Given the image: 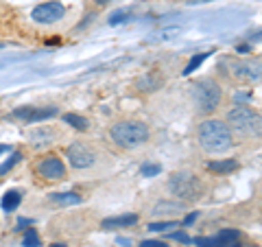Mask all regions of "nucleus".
I'll return each instance as SVG.
<instances>
[{
  "mask_svg": "<svg viewBox=\"0 0 262 247\" xmlns=\"http://www.w3.org/2000/svg\"><path fill=\"white\" fill-rule=\"evenodd\" d=\"M196 138H199L201 149L208 153H225L234 145V138H232V131H229L227 122L216 120V118L203 120L199 125V131H196Z\"/></svg>",
  "mask_w": 262,
  "mask_h": 247,
  "instance_id": "nucleus-1",
  "label": "nucleus"
},
{
  "mask_svg": "<svg viewBox=\"0 0 262 247\" xmlns=\"http://www.w3.org/2000/svg\"><path fill=\"white\" fill-rule=\"evenodd\" d=\"M227 127L238 138H262V114L247 105H236L227 112Z\"/></svg>",
  "mask_w": 262,
  "mask_h": 247,
  "instance_id": "nucleus-2",
  "label": "nucleus"
},
{
  "mask_svg": "<svg viewBox=\"0 0 262 247\" xmlns=\"http://www.w3.org/2000/svg\"><path fill=\"white\" fill-rule=\"evenodd\" d=\"M110 136L122 149H136V147H140L149 140L151 131L140 120H122L110 129Z\"/></svg>",
  "mask_w": 262,
  "mask_h": 247,
  "instance_id": "nucleus-3",
  "label": "nucleus"
},
{
  "mask_svg": "<svg viewBox=\"0 0 262 247\" xmlns=\"http://www.w3.org/2000/svg\"><path fill=\"white\" fill-rule=\"evenodd\" d=\"M168 191L177 199L184 201H196L203 195V182L190 171H177L168 179Z\"/></svg>",
  "mask_w": 262,
  "mask_h": 247,
  "instance_id": "nucleus-4",
  "label": "nucleus"
},
{
  "mask_svg": "<svg viewBox=\"0 0 262 247\" xmlns=\"http://www.w3.org/2000/svg\"><path fill=\"white\" fill-rule=\"evenodd\" d=\"M192 103L199 114H212L221 103V88L216 81L201 79L192 86Z\"/></svg>",
  "mask_w": 262,
  "mask_h": 247,
  "instance_id": "nucleus-5",
  "label": "nucleus"
},
{
  "mask_svg": "<svg viewBox=\"0 0 262 247\" xmlns=\"http://www.w3.org/2000/svg\"><path fill=\"white\" fill-rule=\"evenodd\" d=\"M232 75L247 84H258L262 81V61L258 59H243L232 64Z\"/></svg>",
  "mask_w": 262,
  "mask_h": 247,
  "instance_id": "nucleus-6",
  "label": "nucleus"
},
{
  "mask_svg": "<svg viewBox=\"0 0 262 247\" xmlns=\"http://www.w3.org/2000/svg\"><path fill=\"white\" fill-rule=\"evenodd\" d=\"M63 5L57 3V0H53V3H44V5H37L35 9H33L31 18L35 20L37 24H55L57 20L63 18Z\"/></svg>",
  "mask_w": 262,
  "mask_h": 247,
  "instance_id": "nucleus-7",
  "label": "nucleus"
},
{
  "mask_svg": "<svg viewBox=\"0 0 262 247\" xmlns=\"http://www.w3.org/2000/svg\"><path fill=\"white\" fill-rule=\"evenodd\" d=\"M66 158H68V162H70L75 169H88V167H92V164L96 162L94 151L90 149V147H85L83 142L70 145L68 151H66Z\"/></svg>",
  "mask_w": 262,
  "mask_h": 247,
  "instance_id": "nucleus-8",
  "label": "nucleus"
},
{
  "mask_svg": "<svg viewBox=\"0 0 262 247\" xmlns=\"http://www.w3.org/2000/svg\"><path fill=\"white\" fill-rule=\"evenodd\" d=\"M241 238V232L238 230H221L219 234L214 236H203V238H196L199 247H236V241Z\"/></svg>",
  "mask_w": 262,
  "mask_h": 247,
  "instance_id": "nucleus-9",
  "label": "nucleus"
},
{
  "mask_svg": "<svg viewBox=\"0 0 262 247\" xmlns=\"http://www.w3.org/2000/svg\"><path fill=\"white\" fill-rule=\"evenodd\" d=\"M35 171L46 179H63L66 177V164L57 158V155H48V158L39 160Z\"/></svg>",
  "mask_w": 262,
  "mask_h": 247,
  "instance_id": "nucleus-10",
  "label": "nucleus"
},
{
  "mask_svg": "<svg viewBox=\"0 0 262 247\" xmlns=\"http://www.w3.org/2000/svg\"><path fill=\"white\" fill-rule=\"evenodd\" d=\"M57 114V108H33V105H27V108H20L13 112V118H20L24 122H39L46 118H53Z\"/></svg>",
  "mask_w": 262,
  "mask_h": 247,
  "instance_id": "nucleus-11",
  "label": "nucleus"
},
{
  "mask_svg": "<svg viewBox=\"0 0 262 247\" xmlns=\"http://www.w3.org/2000/svg\"><path fill=\"white\" fill-rule=\"evenodd\" d=\"M138 223V215H120V217H110V219H105L101 228L103 230H114V228H131V225H136Z\"/></svg>",
  "mask_w": 262,
  "mask_h": 247,
  "instance_id": "nucleus-12",
  "label": "nucleus"
},
{
  "mask_svg": "<svg viewBox=\"0 0 262 247\" xmlns=\"http://www.w3.org/2000/svg\"><path fill=\"white\" fill-rule=\"evenodd\" d=\"M186 210V205L182 201H160V203H155V208L151 210L155 217H173L177 215V212H184Z\"/></svg>",
  "mask_w": 262,
  "mask_h": 247,
  "instance_id": "nucleus-13",
  "label": "nucleus"
},
{
  "mask_svg": "<svg viewBox=\"0 0 262 247\" xmlns=\"http://www.w3.org/2000/svg\"><path fill=\"white\" fill-rule=\"evenodd\" d=\"M208 169L212 173H216V175H229L232 171L238 169V162L236 160H214L208 164Z\"/></svg>",
  "mask_w": 262,
  "mask_h": 247,
  "instance_id": "nucleus-14",
  "label": "nucleus"
},
{
  "mask_svg": "<svg viewBox=\"0 0 262 247\" xmlns=\"http://www.w3.org/2000/svg\"><path fill=\"white\" fill-rule=\"evenodd\" d=\"M22 201V195L18 191H9V193H5L3 197V210L5 212H13V210H18V205Z\"/></svg>",
  "mask_w": 262,
  "mask_h": 247,
  "instance_id": "nucleus-15",
  "label": "nucleus"
},
{
  "mask_svg": "<svg viewBox=\"0 0 262 247\" xmlns=\"http://www.w3.org/2000/svg\"><path fill=\"white\" fill-rule=\"evenodd\" d=\"M51 199L55 203H61V205H77V203H81V195H77V193H55Z\"/></svg>",
  "mask_w": 262,
  "mask_h": 247,
  "instance_id": "nucleus-16",
  "label": "nucleus"
},
{
  "mask_svg": "<svg viewBox=\"0 0 262 247\" xmlns=\"http://www.w3.org/2000/svg\"><path fill=\"white\" fill-rule=\"evenodd\" d=\"M162 84V79L158 75H144L140 81H138V88L142 90V92H153V90H158Z\"/></svg>",
  "mask_w": 262,
  "mask_h": 247,
  "instance_id": "nucleus-17",
  "label": "nucleus"
},
{
  "mask_svg": "<svg viewBox=\"0 0 262 247\" xmlns=\"http://www.w3.org/2000/svg\"><path fill=\"white\" fill-rule=\"evenodd\" d=\"M208 57H210V53H196V55H192V57H190V61H188V66H186L182 72H184V75H192V72L199 68V66L206 61Z\"/></svg>",
  "mask_w": 262,
  "mask_h": 247,
  "instance_id": "nucleus-18",
  "label": "nucleus"
},
{
  "mask_svg": "<svg viewBox=\"0 0 262 247\" xmlns=\"http://www.w3.org/2000/svg\"><path fill=\"white\" fill-rule=\"evenodd\" d=\"M63 122H68L70 127H75V129H79V131H85V129L90 127V125H88V118L79 116V114H66Z\"/></svg>",
  "mask_w": 262,
  "mask_h": 247,
  "instance_id": "nucleus-19",
  "label": "nucleus"
},
{
  "mask_svg": "<svg viewBox=\"0 0 262 247\" xmlns=\"http://www.w3.org/2000/svg\"><path fill=\"white\" fill-rule=\"evenodd\" d=\"M149 232H170L173 228H179L177 221H162V223H149Z\"/></svg>",
  "mask_w": 262,
  "mask_h": 247,
  "instance_id": "nucleus-20",
  "label": "nucleus"
},
{
  "mask_svg": "<svg viewBox=\"0 0 262 247\" xmlns=\"http://www.w3.org/2000/svg\"><path fill=\"white\" fill-rule=\"evenodd\" d=\"M129 18H131V11H129V9H118V11H114V13H112L110 24H112V27H116V24L127 22Z\"/></svg>",
  "mask_w": 262,
  "mask_h": 247,
  "instance_id": "nucleus-21",
  "label": "nucleus"
},
{
  "mask_svg": "<svg viewBox=\"0 0 262 247\" xmlns=\"http://www.w3.org/2000/svg\"><path fill=\"white\" fill-rule=\"evenodd\" d=\"M22 245L24 247H39L42 243H39V236H37V232L33 228H29L27 230V234H24V241H22Z\"/></svg>",
  "mask_w": 262,
  "mask_h": 247,
  "instance_id": "nucleus-22",
  "label": "nucleus"
},
{
  "mask_svg": "<svg viewBox=\"0 0 262 247\" xmlns=\"http://www.w3.org/2000/svg\"><path fill=\"white\" fill-rule=\"evenodd\" d=\"M160 173H162L160 164H142V169H140V175H144V177H155V175H160Z\"/></svg>",
  "mask_w": 262,
  "mask_h": 247,
  "instance_id": "nucleus-23",
  "label": "nucleus"
},
{
  "mask_svg": "<svg viewBox=\"0 0 262 247\" xmlns=\"http://www.w3.org/2000/svg\"><path fill=\"white\" fill-rule=\"evenodd\" d=\"M20 158H22V155H20V153H13V155H11V160H7V162L3 164V167H0V175H3V173H7V171H9V169H11V167H13V164H15V162H18Z\"/></svg>",
  "mask_w": 262,
  "mask_h": 247,
  "instance_id": "nucleus-24",
  "label": "nucleus"
},
{
  "mask_svg": "<svg viewBox=\"0 0 262 247\" xmlns=\"http://www.w3.org/2000/svg\"><path fill=\"white\" fill-rule=\"evenodd\" d=\"M170 238H175V241H179V243H192V238L188 234H184V232H173Z\"/></svg>",
  "mask_w": 262,
  "mask_h": 247,
  "instance_id": "nucleus-25",
  "label": "nucleus"
},
{
  "mask_svg": "<svg viewBox=\"0 0 262 247\" xmlns=\"http://www.w3.org/2000/svg\"><path fill=\"white\" fill-rule=\"evenodd\" d=\"M140 247H170V245H166V243H162V241H142L140 243Z\"/></svg>",
  "mask_w": 262,
  "mask_h": 247,
  "instance_id": "nucleus-26",
  "label": "nucleus"
},
{
  "mask_svg": "<svg viewBox=\"0 0 262 247\" xmlns=\"http://www.w3.org/2000/svg\"><path fill=\"white\" fill-rule=\"evenodd\" d=\"M196 217H199V212H190V215H188V217H186V221H184V225H190V223H192V221H194Z\"/></svg>",
  "mask_w": 262,
  "mask_h": 247,
  "instance_id": "nucleus-27",
  "label": "nucleus"
},
{
  "mask_svg": "<svg viewBox=\"0 0 262 247\" xmlns=\"http://www.w3.org/2000/svg\"><path fill=\"white\" fill-rule=\"evenodd\" d=\"M11 151V147H7V145H0V155L3 153H9Z\"/></svg>",
  "mask_w": 262,
  "mask_h": 247,
  "instance_id": "nucleus-28",
  "label": "nucleus"
},
{
  "mask_svg": "<svg viewBox=\"0 0 262 247\" xmlns=\"http://www.w3.org/2000/svg\"><path fill=\"white\" fill-rule=\"evenodd\" d=\"M118 243H120V245H122V247H129V245H131V243H129V241H127V238H118Z\"/></svg>",
  "mask_w": 262,
  "mask_h": 247,
  "instance_id": "nucleus-29",
  "label": "nucleus"
},
{
  "mask_svg": "<svg viewBox=\"0 0 262 247\" xmlns=\"http://www.w3.org/2000/svg\"><path fill=\"white\" fill-rule=\"evenodd\" d=\"M51 247H68V245H66V243H53Z\"/></svg>",
  "mask_w": 262,
  "mask_h": 247,
  "instance_id": "nucleus-30",
  "label": "nucleus"
},
{
  "mask_svg": "<svg viewBox=\"0 0 262 247\" xmlns=\"http://www.w3.org/2000/svg\"><path fill=\"white\" fill-rule=\"evenodd\" d=\"M96 3H98V5H105V3H110V0H96Z\"/></svg>",
  "mask_w": 262,
  "mask_h": 247,
  "instance_id": "nucleus-31",
  "label": "nucleus"
}]
</instances>
